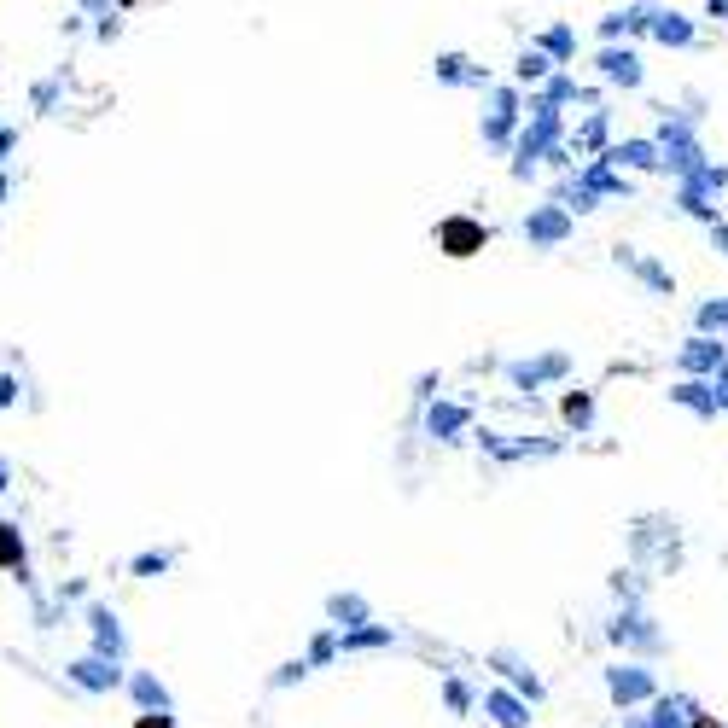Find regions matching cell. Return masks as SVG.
Returning <instances> with one entry per match:
<instances>
[{"label":"cell","instance_id":"1","mask_svg":"<svg viewBox=\"0 0 728 728\" xmlns=\"http://www.w3.org/2000/svg\"><path fill=\"white\" fill-rule=\"evenodd\" d=\"M431 239H437V251L443 257H478L484 245H490V222H478V216H443L437 228H431Z\"/></svg>","mask_w":728,"mask_h":728},{"label":"cell","instance_id":"2","mask_svg":"<svg viewBox=\"0 0 728 728\" xmlns=\"http://www.w3.org/2000/svg\"><path fill=\"white\" fill-rule=\"evenodd\" d=\"M606 694H612V705L635 711V705H647V699L659 694V682H653L647 664H612V670H606Z\"/></svg>","mask_w":728,"mask_h":728},{"label":"cell","instance_id":"3","mask_svg":"<svg viewBox=\"0 0 728 728\" xmlns=\"http://www.w3.org/2000/svg\"><path fill=\"white\" fill-rule=\"evenodd\" d=\"M525 239H530V251H554V245H565V239H571V210H565L560 199L536 204V210L525 216Z\"/></svg>","mask_w":728,"mask_h":728},{"label":"cell","instance_id":"4","mask_svg":"<svg viewBox=\"0 0 728 728\" xmlns=\"http://www.w3.org/2000/svg\"><path fill=\"white\" fill-rule=\"evenodd\" d=\"M723 362H728V350H723V338H717V332H694V338L676 350V367H682L688 379H711Z\"/></svg>","mask_w":728,"mask_h":728},{"label":"cell","instance_id":"5","mask_svg":"<svg viewBox=\"0 0 728 728\" xmlns=\"http://www.w3.org/2000/svg\"><path fill=\"white\" fill-rule=\"evenodd\" d=\"M65 676L82 688V694H111V688H123V664H117V659H100V653H82V659L70 664Z\"/></svg>","mask_w":728,"mask_h":728},{"label":"cell","instance_id":"6","mask_svg":"<svg viewBox=\"0 0 728 728\" xmlns=\"http://www.w3.org/2000/svg\"><path fill=\"white\" fill-rule=\"evenodd\" d=\"M595 70L612 82V88H641V53H635V47L606 41V47L595 53Z\"/></svg>","mask_w":728,"mask_h":728},{"label":"cell","instance_id":"7","mask_svg":"<svg viewBox=\"0 0 728 728\" xmlns=\"http://www.w3.org/2000/svg\"><path fill=\"white\" fill-rule=\"evenodd\" d=\"M565 373H571V356H565V350H548V356H536V362H513V367H507L513 391H536V385L565 379Z\"/></svg>","mask_w":728,"mask_h":728},{"label":"cell","instance_id":"8","mask_svg":"<svg viewBox=\"0 0 728 728\" xmlns=\"http://www.w3.org/2000/svg\"><path fill=\"white\" fill-rule=\"evenodd\" d=\"M525 117V105H519V94L513 88H496V111L484 117V140L496 146V152H507L513 146V123Z\"/></svg>","mask_w":728,"mask_h":728},{"label":"cell","instance_id":"9","mask_svg":"<svg viewBox=\"0 0 728 728\" xmlns=\"http://www.w3.org/2000/svg\"><path fill=\"white\" fill-rule=\"evenodd\" d=\"M88 629H94V653H100V659H117V664H123L129 641H123V624H117V612L94 600V606H88Z\"/></svg>","mask_w":728,"mask_h":728},{"label":"cell","instance_id":"10","mask_svg":"<svg viewBox=\"0 0 728 728\" xmlns=\"http://www.w3.org/2000/svg\"><path fill=\"white\" fill-rule=\"evenodd\" d=\"M606 635H612L618 647H641V653H659V647H664V635L647 624L641 612H624V618H612V624H606Z\"/></svg>","mask_w":728,"mask_h":728},{"label":"cell","instance_id":"11","mask_svg":"<svg viewBox=\"0 0 728 728\" xmlns=\"http://www.w3.org/2000/svg\"><path fill=\"white\" fill-rule=\"evenodd\" d=\"M484 717L496 728H530V699L507 694V688H490V694H484Z\"/></svg>","mask_w":728,"mask_h":728},{"label":"cell","instance_id":"12","mask_svg":"<svg viewBox=\"0 0 728 728\" xmlns=\"http://www.w3.org/2000/svg\"><path fill=\"white\" fill-rule=\"evenodd\" d=\"M670 402L676 408H688V414H699V420H717V391H711V379H676V391H670Z\"/></svg>","mask_w":728,"mask_h":728},{"label":"cell","instance_id":"13","mask_svg":"<svg viewBox=\"0 0 728 728\" xmlns=\"http://www.w3.org/2000/svg\"><path fill=\"white\" fill-rule=\"evenodd\" d=\"M612 169H659V140H618L600 152Z\"/></svg>","mask_w":728,"mask_h":728},{"label":"cell","instance_id":"14","mask_svg":"<svg viewBox=\"0 0 728 728\" xmlns=\"http://www.w3.org/2000/svg\"><path fill=\"white\" fill-rule=\"evenodd\" d=\"M466 426H472V408H461V402H431L426 408V431L443 437V443H455Z\"/></svg>","mask_w":728,"mask_h":728},{"label":"cell","instance_id":"15","mask_svg":"<svg viewBox=\"0 0 728 728\" xmlns=\"http://www.w3.org/2000/svg\"><path fill=\"white\" fill-rule=\"evenodd\" d=\"M490 664H496L501 676L513 682V694H519V699H530V705L542 699V676H536V670H530L525 659H513V653H490Z\"/></svg>","mask_w":728,"mask_h":728},{"label":"cell","instance_id":"16","mask_svg":"<svg viewBox=\"0 0 728 728\" xmlns=\"http://www.w3.org/2000/svg\"><path fill=\"white\" fill-rule=\"evenodd\" d=\"M647 35H653L659 47H694V24H688L682 12H659V6H653V18H647Z\"/></svg>","mask_w":728,"mask_h":728},{"label":"cell","instance_id":"17","mask_svg":"<svg viewBox=\"0 0 728 728\" xmlns=\"http://www.w3.org/2000/svg\"><path fill=\"white\" fill-rule=\"evenodd\" d=\"M0 571H12L18 583L30 577V548H24V530L12 519H0Z\"/></svg>","mask_w":728,"mask_h":728},{"label":"cell","instance_id":"18","mask_svg":"<svg viewBox=\"0 0 728 728\" xmlns=\"http://www.w3.org/2000/svg\"><path fill=\"white\" fill-rule=\"evenodd\" d=\"M618 263H624V268H635L647 292H659V298H670V292H676V274H670L664 263H653V257H635V251L624 245V251H618Z\"/></svg>","mask_w":728,"mask_h":728},{"label":"cell","instance_id":"19","mask_svg":"<svg viewBox=\"0 0 728 728\" xmlns=\"http://www.w3.org/2000/svg\"><path fill=\"white\" fill-rule=\"evenodd\" d=\"M397 629L391 624H356V629H338V653H373V647H391Z\"/></svg>","mask_w":728,"mask_h":728},{"label":"cell","instance_id":"20","mask_svg":"<svg viewBox=\"0 0 728 728\" xmlns=\"http://www.w3.org/2000/svg\"><path fill=\"white\" fill-rule=\"evenodd\" d=\"M327 618H332V629H356V624H373V612H367V600L362 595H327Z\"/></svg>","mask_w":728,"mask_h":728},{"label":"cell","instance_id":"21","mask_svg":"<svg viewBox=\"0 0 728 728\" xmlns=\"http://www.w3.org/2000/svg\"><path fill=\"white\" fill-rule=\"evenodd\" d=\"M123 682H129V694H134L140 711H169V688L152 676V670H134V676H123Z\"/></svg>","mask_w":728,"mask_h":728},{"label":"cell","instance_id":"22","mask_svg":"<svg viewBox=\"0 0 728 728\" xmlns=\"http://www.w3.org/2000/svg\"><path fill=\"white\" fill-rule=\"evenodd\" d=\"M530 47H542V53H548L554 65H571V59H577V30H571V24H554V30H542V35H536Z\"/></svg>","mask_w":728,"mask_h":728},{"label":"cell","instance_id":"23","mask_svg":"<svg viewBox=\"0 0 728 728\" xmlns=\"http://www.w3.org/2000/svg\"><path fill=\"white\" fill-rule=\"evenodd\" d=\"M548 76H554V59H548L542 47H530V53H519V65H513V82H519V88H542Z\"/></svg>","mask_w":728,"mask_h":728},{"label":"cell","instance_id":"24","mask_svg":"<svg viewBox=\"0 0 728 728\" xmlns=\"http://www.w3.org/2000/svg\"><path fill=\"white\" fill-rule=\"evenodd\" d=\"M560 414H565V426H571V431H589V426H595V391H565Z\"/></svg>","mask_w":728,"mask_h":728},{"label":"cell","instance_id":"25","mask_svg":"<svg viewBox=\"0 0 728 728\" xmlns=\"http://www.w3.org/2000/svg\"><path fill=\"white\" fill-rule=\"evenodd\" d=\"M577 146H583V152H606V111H589V117H583Z\"/></svg>","mask_w":728,"mask_h":728},{"label":"cell","instance_id":"26","mask_svg":"<svg viewBox=\"0 0 728 728\" xmlns=\"http://www.w3.org/2000/svg\"><path fill=\"white\" fill-rule=\"evenodd\" d=\"M443 705H449L455 717H472V688H466L461 676H443Z\"/></svg>","mask_w":728,"mask_h":728},{"label":"cell","instance_id":"27","mask_svg":"<svg viewBox=\"0 0 728 728\" xmlns=\"http://www.w3.org/2000/svg\"><path fill=\"white\" fill-rule=\"evenodd\" d=\"M699 332H717V338H723L728 332V298H717V303H699Z\"/></svg>","mask_w":728,"mask_h":728},{"label":"cell","instance_id":"28","mask_svg":"<svg viewBox=\"0 0 728 728\" xmlns=\"http://www.w3.org/2000/svg\"><path fill=\"white\" fill-rule=\"evenodd\" d=\"M327 659H338V629H321V635L309 641V653H303L309 670H315V664H327Z\"/></svg>","mask_w":728,"mask_h":728},{"label":"cell","instance_id":"29","mask_svg":"<svg viewBox=\"0 0 728 728\" xmlns=\"http://www.w3.org/2000/svg\"><path fill=\"white\" fill-rule=\"evenodd\" d=\"M169 565L175 560H169L164 548H146V554H134V577H164Z\"/></svg>","mask_w":728,"mask_h":728},{"label":"cell","instance_id":"30","mask_svg":"<svg viewBox=\"0 0 728 728\" xmlns=\"http://www.w3.org/2000/svg\"><path fill=\"white\" fill-rule=\"evenodd\" d=\"M303 676H309V664L292 659V664H280V670H274V688H292V682H303Z\"/></svg>","mask_w":728,"mask_h":728},{"label":"cell","instance_id":"31","mask_svg":"<svg viewBox=\"0 0 728 728\" xmlns=\"http://www.w3.org/2000/svg\"><path fill=\"white\" fill-rule=\"evenodd\" d=\"M134 728H175V711H140Z\"/></svg>","mask_w":728,"mask_h":728},{"label":"cell","instance_id":"32","mask_svg":"<svg viewBox=\"0 0 728 728\" xmlns=\"http://www.w3.org/2000/svg\"><path fill=\"white\" fill-rule=\"evenodd\" d=\"M711 391H717V414H728V362L711 373Z\"/></svg>","mask_w":728,"mask_h":728},{"label":"cell","instance_id":"33","mask_svg":"<svg viewBox=\"0 0 728 728\" xmlns=\"http://www.w3.org/2000/svg\"><path fill=\"white\" fill-rule=\"evenodd\" d=\"M117 30H123V24H117V18H111V6H105V12H100V24H94V35H100V41H111Z\"/></svg>","mask_w":728,"mask_h":728},{"label":"cell","instance_id":"34","mask_svg":"<svg viewBox=\"0 0 728 728\" xmlns=\"http://www.w3.org/2000/svg\"><path fill=\"white\" fill-rule=\"evenodd\" d=\"M12 402H18V379H12V373H0V408H12Z\"/></svg>","mask_w":728,"mask_h":728},{"label":"cell","instance_id":"35","mask_svg":"<svg viewBox=\"0 0 728 728\" xmlns=\"http://www.w3.org/2000/svg\"><path fill=\"white\" fill-rule=\"evenodd\" d=\"M12 146H18V129H12V123H0V164L12 158Z\"/></svg>","mask_w":728,"mask_h":728},{"label":"cell","instance_id":"36","mask_svg":"<svg viewBox=\"0 0 728 728\" xmlns=\"http://www.w3.org/2000/svg\"><path fill=\"white\" fill-rule=\"evenodd\" d=\"M711 245H717V251H723V257H728V222H723V216L711 222Z\"/></svg>","mask_w":728,"mask_h":728},{"label":"cell","instance_id":"37","mask_svg":"<svg viewBox=\"0 0 728 728\" xmlns=\"http://www.w3.org/2000/svg\"><path fill=\"white\" fill-rule=\"evenodd\" d=\"M688 728H723V723H717V717H705V711L694 705V711H688Z\"/></svg>","mask_w":728,"mask_h":728},{"label":"cell","instance_id":"38","mask_svg":"<svg viewBox=\"0 0 728 728\" xmlns=\"http://www.w3.org/2000/svg\"><path fill=\"white\" fill-rule=\"evenodd\" d=\"M705 12H711L717 24H728V0H705Z\"/></svg>","mask_w":728,"mask_h":728},{"label":"cell","instance_id":"39","mask_svg":"<svg viewBox=\"0 0 728 728\" xmlns=\"http://www.w3.org/2000/svg\"><path fill=\"white\" fill-rule=\"evenodd\" d=\"M624 728H653V717H624Z\"/></svg>","mask_w":728,"mask_h":728},{"label":"cell","instance_id":"40","mask_svg":"<svg viewBox=\"0 0 728 728\" xmlns=\"http://www.w3.org/2000/svg\"><path fill=\"white\" fill-rule=\"evenodd\" d=\"M6 484H12V472H6V461H0V496H6Z\"/></svg>","mask_w":728,"mask_h":728},{"label":"cell","instance_id":"41","mask_svg":"<svg viewBox=\"0 0 728 728\" xmlns=\"http://www.w3.org/2000/svg\"><path fill=\"white\" fill-rule=\"evenodd\" d=\"M111 6H117V12H134V6H140V0H111Z\"/></svg>","mask_w":728,"mask_h":728},{"label":"cell","instance_id":"42","mask_svg":"<svg viewBox=\"0 0 728 728\" xmlns=\"http://www.w3.org/2000/svg\"><path fill=\"white\" fill-rule=\"evenodd\" d=\"M6 193H12V181H6V169H0V199H6Z\"/></svg>","mask_w":728,"mask_h":728},{"label":"cell","instance_id":"43","mask_svg":"<svg viewBox=\"0 0 728 728\" xmlns=\"http://www.w3.org/2000/svg\"><path fill=\"white\" fill-rule=\"evenodd\" d=\"M82 6H88V12H105V0H82Z\"/></svg>","mask_w":728,"mask_h":728}]
</instances>
